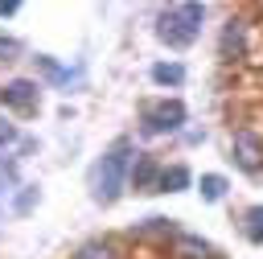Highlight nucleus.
<instances>
[{"instance_id":"4","label":"nucleus","mask_w":263,"mask_h":259,"mask_svg":"<svg viewBox=\"0 0 263 259\" xmlns=\"http://www.w3.org/2000/svg\"><path fill=\"white\" fill-rule=\"evenodd\" d=\"M230 156L242 173H259L263 169V140L251 132V127H238L234 140H230Z\"/></svg>"},{"instance_id":"6","label":"nucleus","mask_w":263,"mask_h":259,"mask_svg":"<svg viewBox=\"0 0 263 259\" xmlns=\"http://www.w3.org/2000/svg\"><path fill=\"white\" fill-rule=\"evenodd\" d=\"M127 181H132V189H140V193H156V185H160V164H156V156H136L132 169H127Z\"/></svg>"},{"instance_id":"1","label":"nucleus","mask_w":263,"mask_h":259,"mask_svg":"<svg viewBox=\"0 0 263 259\" xmlns=\"http://www.w3.org/2000/svg\"><path fill=\"white\" fill-rule=\"evenodd\" d=\"M127 169H132V140H115V144H111V152L103 156L99 173H95V201L111 206V201L123 193Z\"/></svg>"},{"instance_id":"17","label":"nucleus","mask_w":263,"mask_h":259,"mask_svg":"<svg viewBox=\"0 0 263 259\" xmlns=\"http://www.w3.org/2000/svg\"><path fill=\"white\" fill-rule=\"evenodd\" d=\"M12 53H16V41H8V37H0V58H4V62H8V58H12Z\"/></svg>"},{"instance_id":"15","label":"nucleus","mask_w":263,"mask_h":259,"mask_svg":"<svg viewBox=\"0 0 263 259\" xmlns=\"http://www.w3.org/2000/svg\"><path fill=\"white\" fill-rule=\"evenodd\" d=\"M0 140H4V144H8V140H16V127H12L4 115H0Z\"/></svg>"},{"instance_id":"13","label":"nucleus","mask_w":263,"mask_h":259,"mask_svg":"<svg viewBox=\"0 0 263 259\" xmlns=\"http://www.w3.org/2000/svg\"><path fill=\"white\" fill-rule=\"evenodd\" d=\"M74 259H115V247H111V243H103V238H99V243H82Z\"/></svg>"},{"instance_id":"9","label":"nucleus","mask_w":263,"mask_h":259,"mask_svg":"<svg viewBox=\"0 0 263 259\" xmlns=\"http://www.w3.org/2000/svg\"><path fill=\"white\" fill-rule=\"evenodd\" d=\"M177 259H210V247L197 234H177Z\"/></svg>"},{"instance_id":"3","label":"nucleus","mask_w":263,"mask_h":259,"mask_svg":"<svg viewBox=\"0 0 263 259\" xmlns=\"http://www.w3.org/2000/svg\"><path fill=\"white\" fill-rule=\"evenodd\" d=\"M185 123V103L181 99H160V103H148L144 107V132L160 136V132H177Z\"/></svg>"},{"instance_id":"11","label":"nucleus","mask_w":263,"mask_h":259,"mask_svg":"<svg viewBox=\"0 0 263 259\" xmlns=\"http://www.w3.org/2000/svg\"><path fill=\"white\" fill-rule=\"evenodd\" d=\"M222 193H226V177L205 173V177H201V197H205V201H222Z\"/></svg>"},{"instance_id":"12","label":"nucleus","mask_w":263,"mask_h":259,"mask_svg":"<svg viewBox=\"0 0 263 259\" xmlns=\"http://www.w3.org/2000/svg\"><path fill=\"white\" fill-rule=\"evenodd\" d=\"M242 222H247V226H242L247 238H251V243H263V206H251Z\"/></svg>"},{"instance_id":"10","label":"nucleus","mask_w":263,"mask_h":259,"mask_svg":"<svg viewBox=\"0 0 263 259\" xmlns=\"http://www.w3.org/2000/svg\"><path fill=\"white\" fill-rule=\"evenodd\" d=\"M152 82H160V86H181V82H185V70H181L177 62H160V66H152Z\"/></svg>"},{"instance_id":"8","label":"nucleus","mask_w":263,"mask_h":259,"mask_svg":"<svg viewBox=\"0 0 263 259\" xmlns=\"http://www.w3.org/2000/svg\"><path fill=\"white\" fill-rule=\"evenodd\" d=\"M185 185H189V169H185V164H173V169H160L156 193H181Z\"/></svg>"},{"instance_id":"16","label":"nucleus","mask_w":263,"mask_h":259,"mask_svg":"<svg viewBox=\"0 0 263 259\" xmlns=\"http://www.w3.org/2000/svg\"><path fill=\"white\" fill-rule=\"evenodd\" d=\"M33 197H37V189H25V193H21V201H16V210H21V214H25V210H29V206H33Z\"/></svg>"},{"instance_id":"14","label":"nucleus","mask_w":263,"mask_h":259,"mask_svg":"<svg viewBox=\"0 0 263 259\" xmlns=\"http://www.w3.org/2000/svg\"><path fill=\"white\" fill-rule=\"evenodd\" d=\"M132 234H140V238H144V234H173V222H168V218H148V222L136 226Z\"/></svg>"},{"instance_id":"5","label":"nucleus","mask_w":263,"mask_h":259,"mask_svg":"<svg viewBox=\"0 0 263 259\" xmlns=\"http://www.w3.org/2000/svg\"><path fill=\"white\" fill-rule=\"evenodd\" d=\"M0 107H12V111H37V82L29 78H12L0 86Z\"/></svg>"},{"instance_id":"2","label":"nucleus","mask_w":263,"mask_h":259,"mask_svg":"<svg viewBox=\"0 0 263 259\" xmlns=\"http://www.w3.org/2000/svg\"><path fill=\"white\" fill-rule=\"evenodd\" d=\"M201 21H205V8L201 4H173L164 16H160V41L168 45H189L197 33H201Z\"/></svg>"},{"instance_id":"7","label":"nucleus","mask_w":263,"mask_h":259,"mask_svg":"<svg viewBox=\"0 0 263 259\" xmlns=\"http://www.w3.org/2000/svg\"><path fill=\"white\" fill-rule=\"evenodd\" d=\"M218 53H222L226 62H234V58L247 53V21H226L222 41H218Z\"/></svg>"},{"instance_id":"18","label":"nucleus","mask_w":263,"mask_h":259,"mask_svg":"<svg viewBox=\"0 0 263 259\" xmlns=\"http://www.w3.org/2000/svg\"><path fill=\"white\" fill-rule=\"evenodd\" d=\"M210 259H222V255H210Z\"/></svg>"}]
</instances>
